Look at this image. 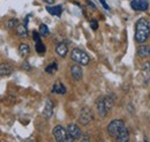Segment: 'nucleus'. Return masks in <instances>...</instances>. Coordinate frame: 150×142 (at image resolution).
<instances>
[{"mask_svg":"<svg viewBox=\"0 0 150 142\" xmlns=\"http://www.w3.org/2000/svg\"><path fill=\"white\" fill-rule=\"evenodd\" d=\"M108 132L112 138L117 139V141L126 142L129 140V132L124 123V120L121 119L112 120L108 126Z\"/></svg>","mask_w":150,"mask_h":142,"instance_id":"1","label":"nucleus"},{"mask_svg":"<svg viewBox=\"0 0 150 142\" xmlns=\"http://www.w3.org/2000/svg\"><path fill=\"white\" fill-rule=\"evenodd\" d=\"M150 36V24L144 18H139L135 23V42L143 44Z\"/></svg>","mask_w":150,"mask_h":142,"instance_id":"2","label":"nucleus"},{"mask_svg":"<svg viewBox=\"0 0 150 142\" xmlns=\"http://www.w3.org/2000/svg\"><path fill=\"white\" fill-rule=\"evenodd\" d=\"M71 58H72V60L75 61L76 64H80V65H82V66L88 65L89 61H90L89 55L86 53L83 50H80V49H74V50H72V52H71Z\"/></svg>","mask_w":150,"mask_h":142,"instance_id":"3","label":"nucleus"},{"mask_svg":"<svg viewBox=\"0 0 150 142\" xmlns=\"http://www.w3.org/2000/svg\"><path fill=\"white\" fill-rule=\"evenodd\" d=\"M53 135H54V139L58 142H64L68 140V132L61 125H57L53 128Z\"/></svg>","mask_w":150,"mask_h":142,"instance_id":"4","label":"nucleus"},{"mask_svg":"<svg viewBox=\"0 0 150 142\" xmlns=\"http://www.w3.org/2000/svg\"><path fill=\"white\" fill-rule=\"evenodd\" d=\"M131 7L134 11L144 12L149 8V2H148V0H132Z\"/></svg>","mask_w":150,"mask_h":142,"instance_id":"5","label":"nucleus"},{"mask_svg":"<svg viewBox=\"0 0 150 142\" xmlns=\"http://www.w3.org/2000/svg\"><path fill=\"white\" fill-rule=\"evenodd\" d=\"M67 132H68V135L72 136L74 140L82 138V132H81V129H80V127L77 125L69 124L67 126Z\"/></svg>","mask_w":150,"mask_h":142,"instance_id":"6","label":"nucleus"},{"mask_svg":"<svg viewBox=\"0 0 150 142\" xmlns=\"http://www.w3.org/2000/svg\"><path fill=\"white\" fill-rule=\"evenodd\" d=\"M94 119V116L91 113V111L89 109H83L80 113V123L82 125L89 124L91 120Z\"/></svg>","mask_w":150,"mask_h":142,"instance_id":"7","label":"nucleus"},{"mask_svg":"<svg viewBox=\"0 0 150 142\" xmlns=\"http://www.w3.org/2000/svg\"><path fill=\"white\" fill-rule=\"evenodd\" d=\"M33 38L36 42V51L38 52V54H44L45 53V45L42 43L40 40V34L37 31H34L33 34Z\"/></svg>","mask_w":150,"mask_h":142,"instance_id":"8","label":"nucleus"},{"mask_svg":"<svg viewBox=\"0 0 150 142\" xmlns=\"http://www.w3.org/2000/svg\"><path fill=\"white\" fill-rule=\"evenodd\" d=\"M52 114H53V103H52V101L46 99V101H45L44 109H43V116H44L46 119H49V118L52 117Z\"/></svg>","mask_w":150,"mask_h":142,"instance_id":"9","label":"nucleus"},{"mask_svg":"<svg viewBox=\"0 0 150 142\" xmlns=\"http://www.w3.org/2000/svg\"><path fill=\"white\" fill-rule=\"evenodd\" d=\"M71 74H72V77L74 79L75 81H79L82 79V75H83V71L81 68V65H74L71 67Z\"/></svg>","mask_w":150,"mask_h":142,"instance_id":"10","label":"nucleus"},{"mask_svg":"<svg viewBox=\"0 0 150 142\" xmlns=\"http://www.w3.org/2000/svg\"><path fill=\"white\" fill-rule=\"evenodd\" d=\"M96 107H97V111H98V113H99V116H100L102 118H104V117L108 114V112H109L106 107H105V104H104V99H103V98L99 99V101H97Z\"/></svg>","mask_w":150,"mask_h":142,"instance_id":"11","label":"nucleus"},{"mask_svg":"<svg viewBox=\"0 0 150 142\" xmlns=\"http://www.w3.org/2000/svg\"><path fill=\"white\" fill-rule=\"evenodd\" d=\"M56 52L59 57L61 58H65L67 55V52H68V48L65 43H59L56 46Z\"/></svg>","mask_w":150,"mask_h":142,"instance_id":"12","label":"nucleus"},{"mask_svg":"<svg viewBox=\"0 0 150 142\" xmlns=\"http://www.w3.org/2000/svg\"><path fill=\"white\" fill-rule=\"evenodd\" d=\"M137 55H139L140 58H142V59L150 57V46L140 45L139 49H137Z\"/></svg>","mask_w":150,"mask_h":142,"instance_id":"13","label":"nucleus"},{"mask_svg":"<svg viewBox=\"0 0 150 142\" xmlns=\"http://www.w3.org/2000/svg\"><path fill=\"white\" fill-rule=\"evenodd\" d=\"M46 11H47L50 14L54 15V16H60L61 13H62V6H61V5H57V6H47V7H46Z\"/></svg>","mask_w":150,"mask_h":142,"instance_id":"14","label":"nucleus"},{"mask_svg":"<svg viewBox=\"0 0 150 142\" xmlns=\"http://www.w3.org/2000/svg\"><path fill=\"white\" fill-rule=\"evenodd\" d=\"M13 71V67L11 66V65H8V64H1V67H0V74H1V76L4 77V76H8Z\"/></svg>","mask_w":150,"mask_h":142,"instance_id":"15","label":"nucleus"},{"mask_svg":"<svg viewBox=\"0 0 150 142\" xmlns=\"http://www.w3.org/2000/svg\"><path fill=\"white\" fill-rule=\"evenodd\" d=\"M52 92L64 95V94L66 92V88H65V86H64L61 82H59V81H58V82L54 83V86H53V88H52Z\"/></svg>","mask_w":150,"mask_h":142,"instance_id":"16","label":"nucleus"},{"mask_svg":"<svg viewBox=\"0 0 150 142\" xmlns=\"http://www.w3.org/2000/svg\"><path fill=\"white\" fill-rule=\"evenodd\" d=\"M15 30H16V34H18V36L22 37V38L28 36V30H27L25 24H19V26L15 28Z\"/></svg>","mask_w":150,"mask_h":142,"instance_id":"17","label":"nucleus"},{"mask_svg":"<svg viewBox=\"0 0 150 142\" xmlns=\"http://www.w3.org/2000/svg\"><path fill=\"white\" fill-rule=\"evenodd\" d=\"M19 52H20V55H21V57H27V55L29 54V52H30V48H29V45L25 44V43H22V44L19 46Z\"/></svg>","mask_w":150,"mask_h":142,"instance_id":"18","label":"nucleus"},{"mask_svg":"<svg viewBox=\"0 0 150 142\" xmlns=\"http://www.w3.org/2000/svg\"><path fill=\"white\" fill-rule=\"evenodd\" d=\"M103 99H104V104H105V107H106V109H108V111H110V110L113 107V105H114V101H113V98L109 97V96H106V97H104Z\"/></svg>","mask_w":150,"mask_h":142,"instance_id":"19","label":"nucleus"},{"mask_svg":"<svg viewBox=\"0 0 150 142\" xmlns=\"http://www.w3.org/2000/svg\"><path fill=\"white\" fill-rule=\"evenodd\" d=\"M18 26H19V21H18L16 18H12V20H9V21L6 23V27H7V28H9V29L16 28Z\"/></svg>","mask_w":150,"mask_h":142,"instance_id":"20","label":"nucleus"},{"mask_svg":"<svg viewBox=\"0 0 150 142\" xmlns=\"http://www.w3.org/2000/svg\"><path fill=\"white\" fill-rule=\"evenodd\" d=\"M39 34H40V36H47L50 34L49 28L46 27V24H40L39 26Z\"/></svg>","mask_w":150,"mask_h":142,"instance_id":"21","label":"nucleus"},{"mask_svg":"<svg viewBox=\"0 0 150 142\" xmlns=\"http://www.w3.org/2000/svg\"><path fill=\"white\" fill-rule=\"evenodd\" d=\"M143 73L147 75V77H150V64L149 62H146L144 66H143Z\"/></svg>","mask_w":150,"mask_h":142,"instance_id":"22","label":"nucleus"},{"mask_svg":"<svg viewBox=\"0 0 150 142\" xmlns=\"http://www.w3.org/2000/svg\"><path fill=\"white\" fill-rule=\"evenodd\" d=\"M57 70V64L56 62H53L52 65H50V66H47L46 68H45V71L47 72V73H52V72H54Z\"/></svg>","mask_w":150,"mask_h":142,"instance_id":"23","label":"nucleus"},{"mask_svg":"<svg viewBox=\"0 0 150 142\" xmlns=\"http://www.w3.org/2000/svg\"><path fill=\"white\" fill-rule=\"evenodd\" d=\"M90 27H91L93 30H97V28H98V22H97V20L93 18V20L90 21Z\"/></svg>","mask_w":150,"mask_h":142,"instance_id":"24","label":"nucleus"},{"mask_svg":"<svg viewBox=\"0 0 150 142\" xmlns=\"http://www.w3.org/2000/svg\"><path fill=\"white\" fill-rule=\"evenodd\" d=\"M22 68H23V70H25V71H31V66H30L27 61H24V62L22 64Z\"/></svg>","mask_w":150,"mask_h":142,"instance_id":"25","label":"nucleus"},{"mask_svg":"<svg viewBox=\"0 0 150 142\" xmlns=\"http://www.w3.org/2000/svg\"><path fill=\"white\" fill-rule=\"evenodd\" d=\"M99 1H100V4L103 5V7H104L105 9H108V11L110 9V7H109V5H108V4L105 2V0H99Z\"/></svg>","mask_w":150,"mask_h":142,"instance_id":"26","label":"nucleus"},{"mask_svg":"<svg viewBox=\"0 0 150 142\" xmlns=\"http://www.w3.org/2000/svg\"><path fill=\"white\" fill-rule=\"evenodd\" d=\"M82 140H83V141H89V136H88V135H86V136H83V138H82Z\"/></svg>","mask_w":150,"mask_h":142,"instance_id":"27","label":"nucleus"},{"mask_svg":"<svg viewBox=\"0 0 150 142\" xmlns=\"http://www.w3.org/2000/svg\"><path fill=\"white\" fill-rule=\"evenodd\" d=\"M43 1H45L46 4H53L54 2V0H43Z\"/></svg>","mask_w":150,"mask_h":142,"instance_id":"28","label":"nucleus"}]
</instances>
